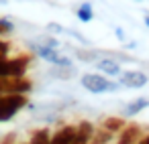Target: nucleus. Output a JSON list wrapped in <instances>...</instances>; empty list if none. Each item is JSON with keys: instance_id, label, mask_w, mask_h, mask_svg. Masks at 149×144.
<instances>
[{"instance_id": "nucleus-1", "label": "nucleus", "mask_w": 149, "mask_h": 144, "mask_svg": "<svg viewBox=\"0 0 149 144\" xmlns=\"http://www.w3.org/2000/svg\"><path fill=\"white\" fill-rule=\"evenodd\" d=\"M80 85L86 89V91H90V93H116V91H120L123 89V85L118 83V81H112L110 77H106V75H102V73H98V71H92V73H84L82 77H80Z\"/></svg>"}, {"instance_id": "nucleus-2", "label": "nucleus", "mask_w": 149, "mask_h": 144, "mask_svg": "<svg viewBox=\"0 0 149 144\" xmlns=\"http://www.w3.org/2000/svg\"><path fill=\"white\" fill-rule=\"evenodd\" d=\"M27 106H29V95H21V93H0V124H2V122H10Z\"/></svg>"}, {"instance_id": "nucleus-3", "label": "nucleus", "mask_w": 149, "mask_h": 144, "mask_svg": "<svg viewBox=\"0 0 149 144\" xmlns=\"http://www.w3.org/2000/svg\"><path fill=\"white\" fill-rule=\"evenodd\" d=\"M31 53L37 55L39 59L51 63L53 67H72V59L68 55H63L59 49H51V47H45L41 43H31Z\"/></svg>"}, {"instance_id": "nucleus-4", "label": "nucleus", "mask_w": 149, "mask_h": 144, "mask_svg": "<svg viewBox=\"0 0 149 144\" xmlns=\"http://www.w3.org/2000/svg\"><path fill=\"white\" fill-rule=\"evenodd\" d=\"M118 83L125 89H143L149 83V75L145 71H141V69H129V71H123L120 73Z\"/></svg>"}, {"instance_id": "nucleus-5", "label": "nucleus", "mask_w": 149, "mask_h": 144, "mask_svg": "<svg viewBox=\"0 0 149 144\" xmlns=\"http://www.w3.org/2000/svg\"><path fill=\"white\" fill-rule=\"evenodd\" d=\"M33 91V83L31 79L25 77H8L2 79V93H21V95H29Z\"/></svg>"}, {"instance_id": "nucleus-6", "label": "nucleus", "mask_w": 149, "mask_h": 144, "mask_svg": "<svg viewBox=\"0 0 149 144\" xmlns=\"http://www.w3.org/2000/svg\"><path fill=\"white\" fill-rule=\"evenodd\" d=\"M94 67L98 69V73H102V75H106V77H120V73H123L120 61H116V59H112V57H100V59L94 63Z\"/></svg>"}, {"instance_id": "nucleus-7", "label": "nucleus", "mask_w": 149, "mask_h": 144, "mask_svg": "<svg viewBox=\"0 0 149 144\" xmlns=\"http://www.w3.org/2000/svg\"><path fill=\"white\" fill-rule=\"evenodd\" d=\"M143 128L139 124H127L125 130L116 136L114 144H139V140L143 138Z\"/></svg>"}, {"instance_id": "nucleus-8", "label": "nucleus", "mask_w": 149, "mask_h": 144, "mask_svg": "<svg viewBox=\"0 0 149 144\" xmlns=\"http://www.w3.org/2000/svg\"><path fill=\"white\" fill-rule=\"evenodd\" d=\"M74 136H76V126L74 124H65V126H61L59 130H55L51 134L49 144H72Z\"/></svg>"}, {"instance_id": "nucleus-9", "label": "nucleus", "mask_w": 149, "mask_h": 144, "mask_svg": "<svg viewBox=\"0 0 149 144\" xmlns=\"http://www.w3.org/2000/svg\"><path fill=\"white\" fill-rule=\"evenodd\" d=\"M147 108H149V97H147V95H139V97H133V99L125 106L123 114H125L127 118H135V116H139L141 112H145Z\"/></svg>"}, {"instance_id": "nucleus-10", "label": "nucleus", "mask_w": 149, "mask_h": 144, "mask_svg": "<svg viewBox=\"0 0 149 144\" xmlns=\"http://www.w3.org/2000/svg\"><path fill=\"white\" fill-rule=\"evenodd\" d=\"M100 126H102L104 130H108L110 134L118 136V134L125 130V126H127V120H125L123 116H106V118L100 122Z\"/></svg>"}, {"instance_id": "nucleus-11", "label": "nucleus", "mask_w": 149, "mask_h": 144, "mask_svg": "<svg viewBox=\"0 0 149 144\" xmlns=\"http://www.w3.org/2000/svg\"><path fill=\"white\" fill-rule=\"evenodd\" d=\"M114 138H116L114 134H110L108 130H104L102 126H98V128L94 130V134H92V138H90L88 144H112Z\"/></svg>"}, {"instance_id": "nucleus-12", "label": "nucleus", "mask_w": 149, "mask_h": 144, "mask_svg": "<svg viewBox=\"0 0 149 144\" xmlns=\"http://www.w3.org/2000/svg\"><path fill=\"white\" fill-rule=\"evenodd\" d=\"M74 55H76V59H80L84 63H96L100 59V53L96 49H74Z\"/></svg>"}, {"instance_id": "nucleus-13", "label": "nucleus", "mask_w": 149, "mask_h": 144, "mask_svg": "<svg viewBox=\"0 0 149 144\" xmlns=\"http://www.w3.org/2000/svg\"><path fill=\"white\" fill-rule=\"evenodd\" d=\"M76 16H78L80 23H92L94 21V8H92V4L90 2H82L78 6V10H76Z\"/></svg>"}, {"instance_id": "nucleus-14", "label": "nucleus", "mask_w": 149, "mask_h": 144, "mask_svg": "<svg viewBox=\"0 0 149 144\" xmlns=\"http://www.w3.org/2000/svg\"><path fill=\"white\" fill-rule=\"evenodd\" d=\"M49 140H51V130L49 128H37L31 134V140L27 144H49Z\"/></svg>"}, {"instance_id": "nucleus-15", "label": "nucleus", "mask_w": 149, "mask_h": 144, "mask_svg": "<svg viewBox=\"0 0 149 144\" xmlns=\"http://www.w3.org/2000/svg\"><path fill=\"white\" fill-rule=\"evenodd\" d=\"M13 33H15V23L6 16H0V39L6 35H13Z\"/></svg>"}, {"instance_id": "nucleus-16", "label": "nucleus", "mask_w": 149, "mask_h": 144, "mask_svg": "<svg viewBox=\"0 0 149 144\" xmlns=\"http://www.w3.org/2000/svg\"><path fill=\"white\" fill-rule=\"evenodd\" d=\"M55 77H61V79H68V77H72V75H76V67L72 65V67H53V71H51Z\"/></svg>"}, {"instance_id": "nucleus-17", "label": "nucleus", "mask_w": 149, "mask_h": 144, "mask_svg": "<svg viewBox=\"0 0 149 144\" xmlns=\"http://www.w3.org/2000/svg\"><path fill=\"white\" fill-rule=\"evenodd\" d=\"M37 43H41V45H45V47H51V49H59V41H57L53 35H43V37L37 39Z\"/></svg>"}, {"instance_id": "nucleus-18", "label": "nucleus", "mask_w": 149, "mask_h": 144, "mask_svg": "<svg viewBox=\"0 0 149 144\" xmlns=\"http://www.w3.org/2000/svg\"><path fill=\"white\" fill-rule=\"evenodd\" d=\"M8 55H10V43L0 39V59H6Z\"/></svg>"}, {"instance_id": "nucleus-19", "label": "nucleus", "mask_w": 149, "mask_h": 144, "mask_svg": "<svg viewBox=\"0 0 149 144\" xmlns=\"http://www.w3.org/2000/svg\"><path fill=\"white\" fill-rule=\"evenodd\" d=\"M0 144H17V134L15 132H8L0 138Z\"/></svg>"}, {"instance_id": "nucleus-20", "label": "nucleus", "mask_w": 149, "mask_h": 144, "mask_svg": "<svg viewBox=\"0 0 149 144\" xmlns=\"http://www.w3.org/2000/svg\"><path fill=\"white\" fill-rule=\"evenodd\" d=\"M114 35H116V39H118V41H123V43L127 41V37H125V31H123L120 27H116V29H114Z\"/></svg>"}, {"instance_id": "nucleus-21", "label": "nucleus", "mask_w": 149, "mask_h": 144, "mask_svg": "<svg viewBox=\"0 0 149 144\" xmlns=\"http://www.w3.org/2000/svg\"><path fill=\"white\" fill-rule=\"evenodd\" d=\"M143 23H145V27L149 29V14H145V19H143Z\"/></svg>"}, {"instance_id": "nucleus-22", "label": "nucleus", "mask_w": 149, "mask_h": 144, "mask_svg": "<svg viewBox=\"0 0 149 144\" xmlns=\"http://www.w3.org/2000/svg\"><path fill=\"white\" fill-rule=\"evenodd\" d=\"M135 2H143V0H135Z\"/></svg>"}]
</instances>
